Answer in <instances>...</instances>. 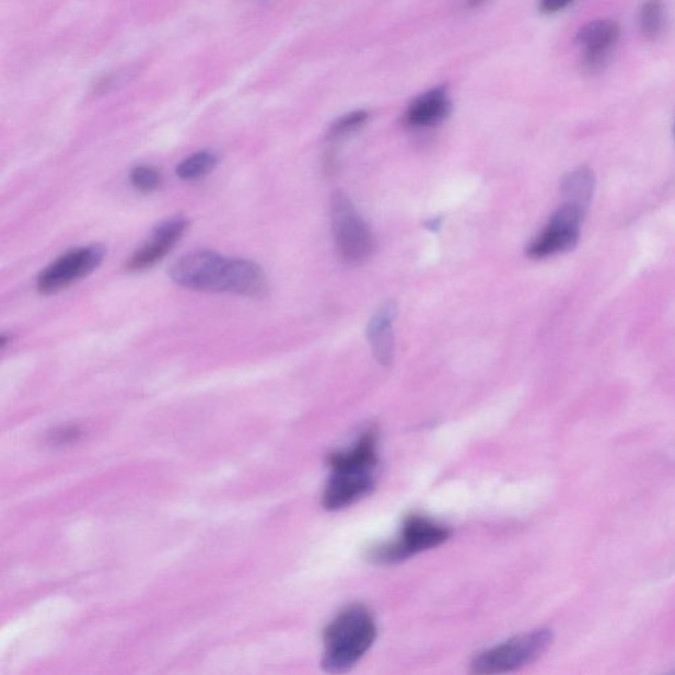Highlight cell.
<instances>
[{
    "label": "cell",
    "instance_id": "cell-1",
    "mask_svg": "<svg viewBox=\"0 0 675 675\" xmlns=\"http://www.w3.org/2000/svg\"><path fill=\"white\" fill-rule=\"evenodd\" d=\"M179 287L197 292L234 293L263 299L268 293L265 271L247 259H231L209 249H196L179 257L171 268Z\"/></svg>",
    "mask_w": 675,
    "mask_h": 675
},
{
    "label": "cell",
    "instance_id": "cell-2",
    "mask_svg": "<svg viewBox=\"0 0 675 675\" xmlns=\"http://www.w3.org/2000/svg\"><path fill=\"white\" fill-rule=\"evenodd\" d=\"M331 475L324 492V507L339 511L368 497L375 487L377 439L374 430L365 432L356 445L334 453L329 458Z\"/></svg>",
    "mask_w": 675,
    "mask_h": 675
},
{
    "label": "cell",
    "instance_id": "cell-3",
    "mask_svg": "<svg viewBox=\"0 0 675 675\" xmlns=\"http://www.w3.org/2000/svg\"><path fill=\"white\" fill-rule=\"evenodd\" d=\"M376 632L374 616L368 608L357 604L340 610L325 631V672H350L374 645Z\"/></svg>",
    "mask_w": 675,
    "mask_h": 675
},
{
    "label": "cell",
    "instance_id": "cell-4",
    "mask_svg": "<svg viewBox=\"0 0 675 675\" xmlns=\"http://www.w3.org/2000/svg\"><path fill=\"white\" fill-rule=\"evenodd\" d=\"M331 226L337 251L346 265H362L374 253L375 237L344 191L333 193Z\"/></svg>",
    "mask_w": 675,
    "mask_h": 675
},
{
    "label": "cell",
    "instance_id": "cell-5",
    "mask_svg": "<svg viewBox=\"0 0 675 675\" xmlns=\"http://www.w3.org/2000/svg\"><path fill=\"white\" fill-rule=\"evenodd\" d=\"M552 633L548 629H539L511 639L498 647L475 655L472 662L474 674H500L519 671L532 664L548 651Z\"/></svg>",
    "mask_w": 675,
    "mask_h": 675
},
{
    "label": "cell",
    "instance_id": "cell-6",
    "mask_svg": "<svg viewBox=\"0 0 675 675\" xmlns=\"http://www.w3.org/2000/svg\"><path fill=\"white\" fill-rule=\"evenodd\" d=\"M449 537L450 531L446 526L428 517L411 514L405 520L400 538L371 550L370 559L381 565L401 562L417 552L437 548L446 543Z\"/></svg>",
    "mask_w": 675,
    "mask_h": 675
},
{
    "label": "cell",
    "instance_id": "cell-7",
    "mask_svg": "<svg viewBox=\"0 0 675 675\" xmlns=\"http://www.w3.org/2000/svg\"><path fill=\"white\" fill-rule=\"evenodd\" d=\"M587 208L584 206L565 202L545 229L528 247V256L532 259H545V257L568 253L580 242L582 223Z\"/></svg>",
    "mask_w": 675,
    "mask_h": 675
},
{
    "label": "cell",
    "instance_id": "cell-8",
    "mask_svg": "<svg viewBox=\"0 0 675 675\" xmlns=\"http://www.w3.org/2000/svg\"><path fill=\"white\" fill-rule=\"evenodd\" d=\"M105 255L106 248L101 244L69 251L38 275L37 291L42 294H55L72 287L74 282L94 272L102 265Z\"/></svg>",
    "mask_w": 675,
    "mask_h": 675
},
{
    "label": "cell",
    "instance_id": "cell-9",
    "mask_svg": "<svg viewBox=\"0 0 675 675\" xmlns=\"http://www.w3.org/2000/svg\"><path fill=\"white\" fill-rule=\"evenodd\" d=\"M619 38L620 27L613 19H600L583 25L577 36L583 69L587 73H600L607 66Z\"/></svg>",
    "mask_w": 675,
    "mask_h": 675
},
{
    "label": "cell",
    "instance_id": "cell-10",
    "mask_svg": "<svg viewBox=\"0 0 675 675\" xmlns=\"http://www.w3.org/2000/svg\"><path fill=\"white\" fill-rule=\"evenodd\" d=\"M189 226V221L183 216L172 217L159 224L153 230L150 242L137 251L128 261L127 268L130 271H144L158 265L163 257L171 253L175 244L182 240L186 229Z\"/></svg>",
    "mask_w": 675,
    "mask_h": 675
},
{
    "label": "cell",
    "instance_id": "cell-11",
    "mask_svg": "<svg viewBox=\"0 0 675 675\" xmlns=\"http://www.w3.org/2000/svg\"><path fill=\"white\" fill-rule=\"evenodd\" d=\"M452 112V101L446 86H437L410 103L404 115V124L410 128L435 127Z\"/></svg>",
    "mask_w": 675,
    "mask_h": 675
},
{
    "label": "cell",
    "instance_id": "cell-12",
    "mask_svg": "<svg viewBox=\"0 0 675 675\" xmlns=\"http://www.w3.org/2000/svg\"><path fill=\"white\" fill-rule=\"evenodd\" d=\"M397 304L394 301L384 302L371 318L368 327V338L377 362L388 365L394 358V321L397 317Z\"/></svg>",
    "mask_w": 675,
    "mask_h": 675
},
{
    "label": "cell",
    "instance_id": "cell-13",
    "mask_svg": "<svg viewBox=\"0 0 675 675\" xmlns=\"http://www.w3.org/2000/svg\"><path fill=\"white\" fill-rule=\"evenodd\" d=\"M595 177L589 170L571 172L563 178L562 195L565 202H571L589 208L591 198L594 196Z\"/></svg>",
    "mask_w": 675,
    "mask_h": 675
},
{
    "label": "cell",
    "instance_id": "cell-14",
    "mask_svg": "<svg viewBox=\"0 0 675 675\" xmlns=\"http://www.w3.org/2000/svg\"><path fill=\"white\" fill-rule=\"evenodd\" d=\"M667 22V12L664 0H645L639 14V24L642 35L648 40H657L664 34Z\"/></svg>",
    "mask_w": 675,
    "mask_h": 675
},
{
    "label": "cell",
    "instance_id": "cell-15",
    "mask_svg": "<svg viewBox=\"0 0 675 675\" xmlns=\"http://www.w3.org/2000/svg\"><path fill=\"white\" fill-rule=\"evenodd\" d=\"M220 162L218 154L211 151H201L191 154L188 159L177 165V176L185 182H195V179L208 176Z\"/></svg>",
    "mask_w": 675,
    "mask_h": 675
},
{
    "label": "cell",
    "instance_id": "cell-16",
    "mask_svg": "<svg viewBox=\"0 0 675 675\" xmlns=\"http://www.w3.org/2000/svg\"><path fill=\"white\" fill-rule=\"evenodd\" d=\"M368 119V112L359 110L346 114L345 117H340L331 125L329 130V139L338 140L349 137V135L358 131L359 128H362Z\"/></svg>",
    "mask_w": 675,
    "mask_h": 675
},
{
    "label": "cell",
    "instance_id": "cell-17",
    "mask_svg": "<svg viewBox=\"0 0 675 675\" xmlns=\"http://www.w3.org/2000/svg\"><path fill=\"white\" fill-rule=\"evenodd\" d=\"M131 184L140 191L152 193L163 184V176L153 166L140 165L131 171Z\"/></svg>",
    "mask_w": 675,
    "mask_h": 675
},
{
    "label": "cell",
    "instance_id": "cell-18",
    "mask_svg": "<svg viewBox=\"0 0 675 675\" xmlns=\"http://www.w3.org/2000/svg\"><path fill=\"white\" fill-rule=\"evenodd\" d=\"M573 2L574 0H538L539 10L548 15L557 14V12L568 9Z\"/></svg>",
    "mask_w": 675,
    "mask_h": 675
},
{
    "label": "cell",
    "instance_id": "cell-19",
    "mask_svg": "<svg viewBox=\"0 0 675 675\" xmlns=\"http://www.w3.org/2000/svg\"><path fill=\"white\" fill-rule=\"evenodd\" d=\"M485 2L486 0H467L468 5H472V8H475V5H479Z\"/></svg>",
    "mask_w": 675,
    "mask_h": 675
},
{
    "label": "cell",
    "instance_id": "cell-20",
    "mask_svg": "<svg viewBox=\"0 0 675 675\" xmlns=\"http://www.w3.org/2000/svg\"><path fill=\"white\" fill-rule=\"evenodd\" d=\"M674 138H675V127H674Z\"/></svg>",
    "mask_w": 675,
    "mask_h": 675
}]
</instances>
